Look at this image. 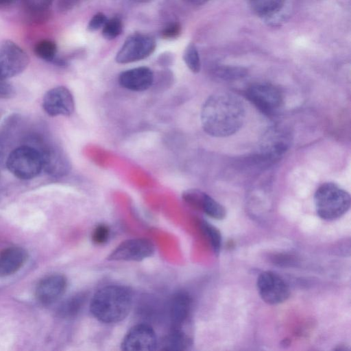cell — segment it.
Returning a JSON list of instances; mask_svg holds the SVG:
<instances>
[{"instance_id": "cell-1", "label": "cell", "mask_w": 351, "mask_h": 351, "mask_svg": "<svg viewBox=\"0 0 351 351\" xmlns=\"http://www.w3.org/2000/svg\"><path fill=\"white\" fill-rule=\"evenodd\" d=\"M201 123L206 133L215 137L234 134L242 127L245 111L242 101L229 93L210 95L201 110Z\"/></svg>"}, {"instance_id": "cell-2", "label": "cell", "mask_w": 351, "mask_h": 351, "mask_svg": "<svg viewBox=\"0 0 351 351\" xmlns=\"http://www.w3.org/2000/svg\"><path fill=\"white\" fill-rule=\"evenodd\" d=\"M132 303V292L128 287L106 285L98 289L93 295L90 312L102 323H117L128 316Z\"/></svg>"}, {"instance_id": "cell-3", "label": "cell", "mask_w": 351, "mask_h": 351, "mask_svg": "<svg viewBox=\"0 0 351 351\" xmlns=\"http://www.w3.org/2000/svg\"><path fill=\"white\" fill-rule=\"evenodd\" d=\"M314 203L317 214L321 219L334 220L348 212L351 198L349 193L337 184L325 182L316 190Z\"/></svg>"}, {"instance_id": "cell-4", "label": "cell", "mask_w": 351, "mask_h": 351, "mask_svg": "<svg viewBox=\"0 0 351 351\" xmlns=\"http://www.w3.org/2000/svg\"><path fill=\"white\" fill-rule=\"evenodd\" d=\"M6 166L15 177L21 180H31L40 173L43 169V161L38 149L21 145L10 153Z\"/></svg>"}, {"instance_id": "cell-5", "label": "cell", "mask_w": 351, "mask_h": 351, "mask_svg": "<svg viewBox=\"0 0 351 351\" xmlns=\"http://www.w3.org/2000/svg\"><path fill=\"white\" fill-rule=\"evenodd\" d=\"M27 54L10 40L0 42V77L8 80L22 73L29 64Z\"/></svg>"}, {"instance_id": "cell-6", "label": "cell", "mask_w": 351, "mask_h": 351, "mask_svg": "<svg viewBox=\"0 0 351 351\" xmlns=\"http://www.w3.org/2000/svg\"><path fill=\"white\" fill-rule=\"evenodd\" d=\"M246 97L263 113L271 115L282 106L283 98L280 90L268 83L251 85L245 93Z\"/></svg>"}, {"instance_id": "cell-7", "label": "cell", "mask_w": 351, "mask_h": 351, "mask_svg": "<svg viewBox=\"0 0 351 351\" xmlns=\"http://www.w3.org/2000/svg\"><path fill=\"white\" fill-rule=\"evenodd\" d=\"M257 289L261 299L269 304H278L286 301L290 295L287 282L276 273L266 271L257 278Z\"/></svg>"}, {"instance_id": "cell-8", "label": "cell", "mask_w": 351, "mask_h": 351, "mask_svg": "<svg viewBox=\"0 0 351 351\" xmlns=\"http://www.w3.org/2000/svg\"><path fill=\"white\" fill-rule=\"evenodd\" d=\"M156 47L155 40L150 36L134 34L127 38L117 53L115 60L120 64H127L146 58Z\"/></svg>"}, {"instance_id": "cell-9", "label": "cell", "mask_w": 351, "mask_h": 351, "mask_svg": "<svg viewBox=\"0 0 351 351\" xmlns=\"http://www.w3.org/2000/svg\"><path fill=\"white\" fill-rule=\"evenodd\" d=\"M154 243L147 239L138 238L121 242L107 257L113 261H141L153 255Z\"/></svg>"}, {"instance_id": "cell-10", "label": "cell", "mask_w": 351, "mask_h": 351, "mask_svg": "<svg viewBox=\"0 0 351 351\" xmlns=\"http://www.w3.org/2000/svg\"><path fill=\"white\" fill-rule=\"evenodd\" d=\"M158 346L154 328L144 323L133 326L124 336L121 348L128 351H152Z\"/></svg>"}, {"instance_id": "cell-11", "label": "cell", "mask_w": 351, "mask_h": 351, "mask_svg": "<svg viewBox=\"0 0 351 351\" xmlns=\"http://www.w3.org/2000/svg\"><path fill=\"white\" fill-rule=\"evenodd\" d=\"M43 108L51 117L71 115L75 110L73 95L65 86H59L49 89L43 99Z\"/></svg>"}, {"instance_id": "cell-12", "label": "cell", "mask_w": 351, "mask_h": 351, "mask_svg": "<svg viewBox=\"0 0 351 351\" xmlns=\"http://www.w3.org/2000/svg\"><path fill=\"white\" fill-rule=\"evenodd\" d=\"M66 287L67 280L64 276L57 274L47 276L36 285V300L43 305L52 304L63 295Z\"/></svg>"}, {"instance_id": "cell-13", "label": "cell", "mask_w": 351, "mask_h": 351, "mask_svg": "<svg viewBox=\"0 0 351 351\" xmlns=\"http://www.w3.org/2000/svg\"><path fill=\"white\" fill-rule=\"evenodd\" d=\"M182 197L189 205L203 210L213 219L221 220L226 217V208L204 192L198 189H188L182 193Z\"/></svg>"}, {"instance_id": "cell-14", "label": "cell", "mask_w": 351, "mask_h": 351, "mask_svg": "<svg viewBox=\"0 0 351 351\" xmlns=\"http://www.w3.org/2000/svg\"><path fill=\"white\" fill-rule=\"evenodd\" d=\"M192 306L191 296L185 291H178L172 295L167 313L171 328H182L190 316Z\"/></svg>"}, {"instance_id": "cell-15", "label": "cell", "mask_w": 351, "mask_h": 351, "mask_svg": "<svg viewBox=\"0 0 351 351\" xmlns=\"http://www.w3.org/2000/svg\"><path fill=\"white\" fill-rule=\"evenodd\" d=\"M154 81L153 71L146 66L124 71L119 76V84L132 91L146 90L152 86Z\"/></svg>"}, {"instance_id": "cell-16", "label": "cell", "mask_w": 351, "mask_h": 351, "mask_svg": "<svg viewBox=\"0 0 351 351\" xmlns=\"http://www.w3.org/2000/svg\"><path fill=\"white\" fill-rule=\"evenodd\" d=\"M43 161V168L53 176H62L69 173L70 162L64 152L56 147L49 146L38 150Z\"/></svg>"}, {"instance_id": "cell-17", "label": "cell", "mask_w": 351, "mask_h": 351, "mask_svg": "<svg viewBox=\"0 0 351 351\" xmlns=\"http://www.w3.org/2000/svg\"><path fill=\"white\" fill-rule=\"evenodd\" d=\"M27 252L22 247L12 246L0 251V277L14 274L25 264Z\"/></svg>"}, {"instance_id": "cell-18", "label": "cell", "mask_w": 351, "mask_h": 351, "mask_svg": "<svg viewBox=\"0 0 351 351\" xmlns=\"http://www.w3.org/2000/svg\"><path fill=\"white\" fill-rule=\"evenodd\" d=\"M289 146L287 134L277 129L271 130L266 135L262 144V152L267 156L275 158L286 152Z\"/></svg>"}, {"instance_id": "cell-19", "label": "cell", "mask_w": 351, "mask_h": 351, "mask_svg": "<svg viewBox=\"0 0 351 351\" xmlns=\"http://www.w3.org/2000/svg\"><path fill=\"white\" fill-rule=\"evenodd\" d=\"M191 345V339L182 328H171L162 341L161 349L165 350H184Z\"/></svg>"}, {"instance_id": "cell-20", "label": "cell", "mask_w": 351, "mask_h": 351, "mask_svg": "<svg viewBox=\"0 0 351 351\" xmlns=\"http://www.w3.org/2000/svg\"><path fill=\"white\" fill-rule=\"evenodd\" d=\"M86 294L77 293L62 302L58 309V313L62 317H73L83 308L86 301Z\"/></svg>"}, {"instance_id": "cell-21", "label": "cell", "mask_w": 351, "mask_h": 351, "mask_svg": "<svg viewBox=\"0 0 351 351\" xmlns=\"http://www.w3.org/2000/svg\"><path fill=\"white\" fill-rule=\"evenodd\" d=\"M285 0H249L252 11L258 16H268L281 10Z\"/></svg>"}, {"instance_id": "cell-22", "label": "cell", "mask_w": 351, "mask_h": 351, "mask_svg": "<svg viewBox=\"0 0 351 351\" xmlns=\"http://www.w3.org/2000/svg\"><path fill=\"white\" fill-rule=\"evenodd\" d=\"M36 55L45 61H53L55 58L57 47L50 40H42L34 47Z\"/></svg>"}, {"instance_id": "cell-23", "label": "cell", "mask_w": 351, "mask_h": 351, "mask_svg": "<svg viewBox=\"0 0 351 351\" xmlns=\"http://www.w3.org/2000/svg\"><path fill=\"white\" fill-rule=\"evenodd\" d=\"M201 228L208 237L214 252L218 254L221 245V235L220 231L210 223L203 221L201 222Z\"/></svg>"}, {"instance_id": "cell-24", "label": "cell", "mask_w": 351, "mask_h": 351, "mask_svg": "<svg viewBox=\"0 0 351 351\" xmlns=\"http://www.w3.org/2000/svg\"><path fill=\"white\" fill-rule=\"evenodd\" d=\"M183 59L188 68L194 73H197L201 69V62L196 47L190 44L185 49Z\"/></svg>"}, {"instance_id": "cell-25", "label": "cell", "mask_w": 351, "mask_h": 351, "mask_svg": "<svg viewBox=\"0 0 351 351\" xmlns=\"http://www.w3.org/2000/svg\"><path fill=\"white\" fill-rule=\"evenodd\" d=\"M215 73L222 79L234 80L246 75V70L242 67L221 66L215 69Z\"/></svg>"}, {"instance_id": "cell-26", "label": "cell", "mask_w": 351, "mask_h": 351, "mask_svg": "<svg viewBox=\"0 0 351 351\" xmlns=\"http://www.w3.org/2000/svg\"><path fill=\"white\" fill-rule=\"evenodd\" d=\"M122 32V23L118 18L107 20L103 26L102 34L106 39H114Z\"/></svg>"}, {"instance_id": "cell-27", "label": "cell", "mask_w": 351, "mask_h": 351, "mask_svg": "<svg viewBox=\"0 0 351 351\" xmlns=\"http://www.w3.org/2000/svg\"><path fill=\"white\" fill-rule=\"evenodd\" d=\"M53 0H24L27 10L32 13L42 14L49 9Z\"/></svg>"}, {"instance_id": "cell-28", "label": "cell", "mask_w": 351, "mask_h": 351, "mask_svg": "<svg viewBox=\"0 0 351 351\" xmlns=\"http://www.w3.org/2000/svg\"><path fill=\"white\" fill-rule=\"evenodd\" d=\"M110 237V228L106 224H99L94 228L92 234V241L96 245H102L107 242Z\"/></svg>"}, {"instance_id": "cell-29", "label": "cell", "mask_w": 351, "mask_h": 351, "mask_svg": "<svg viewBox=\"0 0 351 351\" xmlns=\"http://www.w3.org/2000/svg\"><path fill=\"white\" fill-rule=\"evenodd\" d=\"M181 32V27L178 23H171L167 25L162 31V36L165 38H176Z\"/></svg>"}, {"instance_id": "cell-30", "label": "cell", "mask_w": 351, "mask_h": 351, "mask_svg": "<svg viewBox=\"0 0 351 351\" xmlns=\"http://www.w3.org/2000/svg\"><path fill=\"white\" fill-rule=\"evenodd\" d=\"M106 21V16L101 12H98L89 21L88 28L90 31L99 29L104 25Z\"/></svg>"}, {"instance_id": "cell-31", "label": "cell", "mask_w": 351, "mask_h": 351, "mask_svg": "<svg viewBox=\"0 0 351 351\" xmlns=\"http://www.w3.org/2000/svg\"><path fill=\"white\" fill-rule=\"evenodd\" d=\"M14 93V88L5 79L0 77V98L8 99L12 97Z\"/></svg>"}, {"instance_id": "cell-32", "label": "cell", "mask_w": 351, "mask_h": 351, "mask_svg": "<svg viewBox=\"0 0 351 351\" xmlns=\"http://www.w3.org/2000/svg\"><path fill=\"white\" fill-rule=\"evenodd\" d=\"M78 0H58V8L62 11L71 9L76 4Z\"/></svg>"}, {"instance_id": "cell-33", "label": "cell", "mask_w": 351, "mask_h": 351, "mask_svg": "<svg viewBox=\"0 0 351 351\" xmlns=\"http://www.w3.org/2000/svg\"><path fill=\"white\" fill-rule=\"evenodd\" d=\"M188 1L190 3L195 4V5H202L205 3L206 2L208 1L209 0H185Z\"/></svg>"}, {"instance_id": "cell-34", "label": "cell", "mask_w": 351, "mask_h": 351, "mask_svg": "<svg viewBox=\"0 0 351 351\" xmlns=\"http://www.w3.org/2000/svg\"><path fill=\"white\" fill-rule=\"evenodd\" d=\"M16 0H0V5H8L12 4Z\"/></svg>"}, {"instance_id": "cell-35", "label": "cell", "mask_w": 351, "mask_h": 351, "mask_svg": "<svg viewBox=\"0 0 351 351\" xmlns=\"http://www.w3.org/2000/svg\"><path fill=\"white\" fill-rule=\"evenodd\" d=\"M136 1H148V0H136Z\"/></svg>"}]
</instances>
